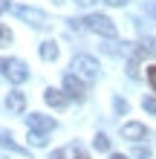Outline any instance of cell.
Listing matches in <instances>:
<instances>
[{
    "instance_id": "cell-1",
    "label": "cell",
    "mask_w": 156,
    "mask_h": 159,
    "mask_svg": "<svg viewBox=\"0 0 156 159\" xmlns=\"http://www.w3.org/2000/svg\"><path fill=\"white\" fill-rule=\"evenodd\" d=\"M72 75H78L81 81H96L98 75H101V67H98V61L96 58H90V55H75L72 58Z\"/></svg>"
},
{
    "instance_id": "cell-2",
    "label": "cell",
    "mask_w": 156,
    "mask_h": 159,
    "mask_svg": "<svg viewBox=\"0 0 156 159\" xmlns=\"http://www.w3.org/2000/svg\"><path fill=\"white\" fill-rule=\"evenodd\" d=\"M0 72L3 78H9L12 84H23L29 78V67L20 61V58H0Z\"/></svg>"
},
{
    "instance_id": "cell-3",
    "label": "cell",
    "mask_w": 156,
    "mask_h": 159,
    "mask_svg": "<svg viewBox=\"0 0 156 159\" xmlns=\"http://www.w3.org/2000/svg\"><path fill=\"white\" fill-rule=\"evenodd\" d=\"M78 23H84L90 32L101 35V38H116V23L110 20L107 15H87V17H81Z\"/></svg>"
},
{
    "instance_id": "cell-4",
    "label": "cell",
    "mask_w": 156,
    "mask_h": 159,
    "mask_svg": "<svg viewBox=\"0 0 156 159\" xmlns=\"http://www.w3.org/2000/svg\"><path fill=\"white\" fill-rule=\"evenodd\" d=\"M64 96H69V98H75V101H84V96H87V84L81 81L78 75L67 72V75H64Z\"/></svg>"
},
{
    "instance_id": "cell-5",
    "label": "cell",
    "mask_w": 156,
    "mask_h": 159,
    "mask_svg": "<svg viewBox=\"0 0 156 159\" xmlns=\"http://www.w3.org/2000/svg\"><path fill=\"white\" fill-rule=\"evenodd\" d=\"M12 12L20 17V20L32 23V26H47V15L41 9H32V6H12Z\"/></svg>"
},
{
    "instance_id": "cell-6",
    "label": "cell",
    "mask_w": 156,
    "mask_h": 159,
    "mask_svg": "<svg viewBox=\"0 0 156 159\" xmlns=\"http://www.w3.org/2000/svg\"><path fill=\"white\" fill-rule=\"evenodd\" d=\"M26 125H29L35 133H49V130L55 127V119L43 116V113H32V116H26Z\"/></svg>"
},
{
    "instance_id": "cell-7",
    "label": "cell",
    "mask_w": 156,
    "mask_h": 159,
    "mask_svg": "<svg viewBox=\"0 0 156 159\" xmlns=\"http://www.w3.org/2000/svg\"><path fill=\"white\" fill-rule=\"evenodd\" d=\"M122 136L130 139V142H139V139L148 136V130H145V125H139V121H127V125L122 127Z\"/></svg>"
},
{
    "instance_id": "cell-8",
    "label": "cell",
    "mask_w": 156,
    "mask_h": 159,
    "mask_svg": "<svg viewBox=\"0 0 156 159\" xmlns=\"http://www.w3.org/2000/svg\"><path fill=\"white\" fill-rule=\"evenodd\" d=\"M6 107L12 110V113H23V110H26V96H23L20 90L9 93V96H6Z\"/></svg>"
},
{
    "instance_id": "cell-9",
    "label": "cell",
    "mask_w": 156,
    "mask_h": 159,
    "mask_svg": "<svg viewBox=\"0 0 156 159\" xmlns=\"http://www.w3.org/2000/svg\"><path fill=\"white\" fill-rule=\"evenodd\" d=\"M43 101H47L49 107H64L67 104V96H64L61 90H55V87H47L43 90Z\"/></svg>"
},
{
    "instance_id": "cell-10",
    "label": "cell",
    "mask_w": 156,
    "mask_h": 159,
    "mask_svg": "<svg viewBox=\"0 0 156 159\" xmlns=\"http://www.w3.org/2000/svg\"><path fill=\"white\" fill-rule=\"evenodd\" d=\"M41 58L43 61H55V58H58V43H55V41H43L41 43Z\"/></svg>"
},
{
    "instance_id": "cell-11",
    "label": "cell",
    "mask_w": 156,
    "mask_h": 159,
    "mask_svg": "<svg viewBox=\"0 0 156 159\" xmlns=\"http://www.w3.org/2000/svg\"><path fill=\"white\" fill-rule=\"evenodd\" d=\"M93 148H96V151H110V139H107L104 133H98V136L93 139Z\"/></svg>"
},
{
    "instance_id": "cell-12",
    "label": "cell",
    "mask_w": 156,
    "mask_h": 159,
    "mask_svg": "<svg viewBox=\"0 0 156 159\" xmlns=\"http://www.w3.org/2000/svg\"><path fill=\"white\" fill-rule=\"evenodd\" d=\"M0 145H3V148H12V151H20V153H26L20 145H15L12 139H9V133H0Z\"/></svg>"
},
{
    "instance_id": "cell-13",
    "label": "cell",
    "mask_w": 156,
    "mask_h": 159,
    "mask_svg": "<svg viewBox=\"0 0 156 159\" xmlns=\"http://www.w3.org/2000/svg\"><path fill=\"white\" fill-rule=\"evenodd\" d=\"M29 145H35V148H41V145H47V133H29Z\"/></svg>"
},
{
    "instance_id": "cell-14",
    "label": "cell",
    "mask_w": 156,
    "mask_h": 159,
    "mask_svg": "<svg viewBox=\"0 0 156 159\" xmlns=\"http://www.w3.org/2000/svg\"><path fill=\"white\" fill-rule=\"evenodd\" d=\"M6 43H12V32H9L6 26L0 23V46H6Z\"/></svg>"
},
{
    "instance_id": "cell-15",
    "label": "cell",
    "mask_w": 156,
    "mask_h": 159,
    "mask_svg": "<svg viewBox=\"0 0 156 159\" xmlns=\"http://www.w3.org/2000/svg\"><path fill=\"white\" fill-rule=\"evenodd\" d=\"M142 107L148 110V113H153V116H156V98H153V96H148V98H145V101H142Z\"/></svg>"
},
{
    "instance_id": "cell-16",
    "label": "cell",
    "mask_w": 156,
    "mask_h": 159,
    "mask_svg": "<svg viewBox=\"0 0 156 159\" xmlns=\"http://www.w3.org/2000/svg\"><path fill=\"white\" fill-rule=\"evenodd\" d=\"M148 81H150V87H153V93H156V64H153V67H148Z\"/></svg>"
},
{
    "instance_id": "cell-17",
    "label": "cell",
    "mask_w": 156,
    "mask_h": 159,
    "mask_svg": "<svg viewBox=\"0 0 156 159\" xmlns=\"http://www.w3.org/2000/svg\"><path fill=\"white\" fill-rule=\"evenodd\" d=\"M104 3H107V6H118V9H122V6L130 3V0H104Z\"/></svg>"
},
{
    "instance_id": "cell-18",
    "label": "cell",
    "mask_w": 156,
    "mask_h": 159,
    "mask_svg": "<svg viewBox=\"0 0 156 159\" xmlns=\"http://www.w3.org/2000/svg\"><path fill=\"white\" fill-rule=\"evenodd\" d=\"M136 156H139V159H150V151H148V148H139V151H136Z\"/></svg>"
},
{
    "instance_id": "cell-19",
    "label": "cell",
    "mask_w": 156,
    "mask_h": 159,
    "mask_svg": "<svg viewBox=\"0 0 156 159\" xmlns=\"http://www.w3.org/2000/svg\"><path fill=\"white\" fill-rule=\"evenodd\" d=\"M116 110H118V113H124V110H127V104H124L122 98H116Z\"/></svg>"
},
{
    "instance_id": "cell-20",
    "label": "cell",
    "mask_w": 156,
    "mask_h": 159,
    "mask_svg": "<svg viewBox=\"0 0 156 159\" xmlns=\"http://www.w3.org/2000/svg\"><path fill=\"white\" fill-rule=\"evenodd\" d=\"M49 159H67V151H55V153H52Z\"/></svg>"
},
{
    "instance_id": "cell-21",
    "label": "cell",
    "mask_w": 156,
    "mask_h": 159,
    "mask_svg": "<svg viewBox=\"0 0 156 159\" xmlns=\"http://www.w3.org/2000/svg\"><path fill=\"white\" fill-rule=\"evenodd\" d=\"M78 3H84V6H93V3H101V0H78Z\"/></svg>"
},
{
    "instance_id": "cell-22",
    "label": "cell",
    "mask_w": 156,
    "mask_h": 159,
    "mask_svg": "<svg viewBox=\"0 0 156 159\" xmlns=\"http://www.w3.org/2000/svg\"><path fill=\"white\" fill-rule=\"evenodd\" d=\"M110 159H127L124 153H113V156H110Z\"/></svg>"
},
{
    "instance_id": "cell-23",
    "label": "cell",
    "mask_w": 156,
    "mask_h": 159,
    "mask_svg": "<svg viewBox=\"0 0 156 159\" xmlns=\"http://www.w3.org/2000/svg\"><path fill=\"white\" fill-rule=\"evenodd\" d=\"M153 15H156V6H153Z\"/></svg>"
}]
</instances>
